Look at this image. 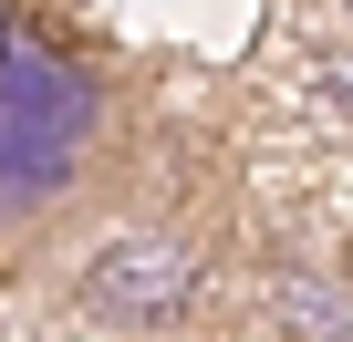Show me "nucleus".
Segmentation results:
<instances>
[{"label":"nucleus","instance_id":"nucleus-1","mask_svg":"<svg viewBox=\"0 0 353 342\" xmlns=\"http://www.w3.org/2000/svg\"><path fill=\"white\" fill-rule=\"evenodd\" d=\"M104 125V94L94 73L21 21V0H0V218L21 208H52L73 177H83V145Z\"/></svg>","mask_w":353,"mask_h":342},{"label":"nucleus","instance_id":"nucleus-2","mask_svg":"<svg viewBox=\"0 0 353 342\" xmlns=\"http://www.w3.org/2000/svg\"><path fill=\"white\" fill-rule=\"evenodd\" d=\"M83 301H94V311H114L125 332H176V321L198 311V249H176L166 228H125V239H104V249H94Z\"/></svg>","mask_w":353,"mask_h":342},{"label":"nucleus","instance_id":"nucleus-3","mask_svg":"<svg viewBox=\"0 0 353 342\" xmlns=\"http://www.w3.org/2000/svg\"><path fill=\"white\" fill-rule=\"evenodd\" d=\"M281 311H291V321H312L301 342H353V311H343V301H322V290H281Z\"/></svg>","mask_w":353,"mask_h":342},{"label":"nucleus","instance_id":"nucleus-4","mask_svg":"<svg viewBox=\"0 0 353 342\" xmlns=\"http://www.w3.org/2000/svg\"><path fill=\"white\" fill-rule=\"evenodd\" d=\"M343 11H353V0H343Z\"/></svg>","mask_w":353,"mask_h":342}]
</instances>
